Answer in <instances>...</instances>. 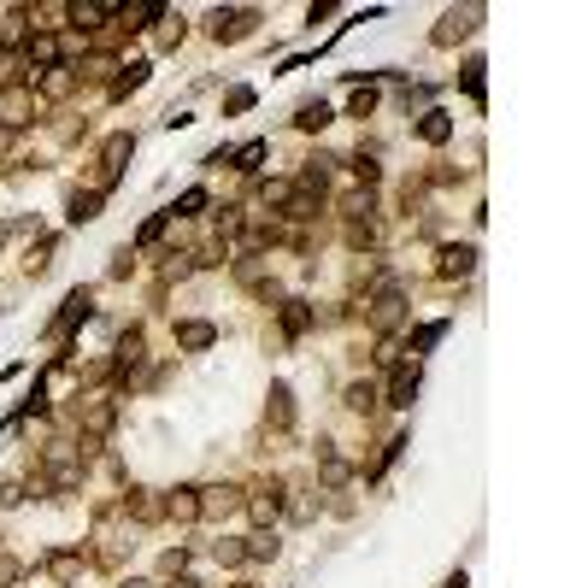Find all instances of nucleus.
Instances as JSON below:
<instances>
[{
  "mask_svg": "<svg viewBox=\"0 0 588 588\" xmlns=\"http://www.w3.org/2000/svg\"><path fill=\"white\" fill-rule=\"evenodd\" d=\"M171 336H177V348L206 353L212 341H218V323H206V318H177V323H171Z\"/></svg>",
  "mask_w": 588,
  "mask_h": 588,
  "instance_id": "obj_12",
  "label": "nucleus"
},
{
  "mask_svg": "<svg viewBox=\"0 0 588 588\" xmlns=\"http://www.w3.org/2000/svg\"><path fill=\"white\" fill-rule=\"evenodd\" d=\"M88 318H95V289H71L65 307H59V318L47 323V330H54L59 341H71V336H77V323H88Z\"/></svg>",
  "mask_w": 588,
  "mask_h": 588,
  "instance_id": "obj_6",
  "label": "nucleus"
},
{
  "mask_svg": "<svg viewBox=\"0 0 588 588\" xmlns=\"http://www.w3.org/2000/svg\"><path fill=\"white\" fill-rule=\"evenodd\" d=\"M348 241L353 248H371V241H377V224H371V218H365V224H348Z\"/></svg>",
  "mask_w": 588,
  "mask_h": 588,
  "instance_id": "obj_46",
  "label": "nucleus"
},
{
  "mask_svg": "<svg viewBox=\"0 0 588 588\" xmlns=\"http://www.w3.org/2000/svg\"><path fill=\"white\" fill-rule=\"evenodd\" d=\"M476 29H483V6H448L441 24L430 29V42L435 47H459V42H471Z\"/></svg>",
  "mask_w": 588,
  "mask_h": 588,
  "instance_id": "obj_2",
  "label": "nucleus"
},
{
  "mask_svg": "<svg viewBox=\"0 0 588 588\" xmlns=\"http://www.w3.org/2000/svg\"><path fill=\"white\" fill-rule=\"evenodd\" d=\"M236 588H253V583H236Z\"/></svg>",
  "mask_w": 588,
  "mask_h": 588,
  "instance_id": "obj_54",
  "label": "nucleus"
},
{
  "mask_svg": "<svg viewBox=\"0 0 588 588\" xmlns=\"http://www.w3.org/2000/svg\"><path fill=\"white\" fill-rule=\"evenodd\" d=\"M212 559L230 565V571H236V565H248V547H241V535H224V542L212 547Z\"/></svg>",
  "mask_w": 588,
  "mask_h": 588,
  "instance_id": "obj_36",
  "label": "nucleus"
},
{
  "mask_svg": "<svg viewBox=\"0 0 588 588\" xmlns=\"http://www.w3.org/2000/svg\"><path fill=\"white\" fill-rule=\"evenodd\" d=\"M253 100H259V95H253V88H230V100H224V113H248Z\"/></svg>",
  "mask_w": 588,
  "mask_h": 588,
  "instance_id": "obj_47",
  "label": "nucleus"
},
{
  "mask_svg": "<svg viewBox=\"0 0 588 588\" xmlns=\"http://www.w3.org/2000/svg\"><path fill=\"white\" fill-rule=\"evenodd\" d=\"M353 177H359V189H377V177H382V165L371 154H353Z\"/></svg>",
  "mask_w": 588,
  "mask_h": 588,
  "instance_id": "obj_39",
  "label": "nucleus"
},
{
  "mask_svg": "<svg viewBox=\"0 0 588 588\" xmlns=\"http://www.w3.org/2000/svg\"><path fill=\"white\" fill-rule=\"evenodd\" d=\"M206 182H195V189H182L177 195V206H171V218H200V212H206Z\"/></svg>",
  "mask_w": 588,
  "mask_h": 588,
  "instance_id": "obj_30",
  "label": "nucleus"
},
{
  "mask_svg": "<svg viewBox=\"0 0 588 588\" xmlns=\"http://www.w3.org/2000/svg\"><path fill=\"white\" fill-rule=\"evenodd\" d=\"M165 518L200 524V494H195V489H165Z\"/></svg>",
  "mask_w": 588,
  "mask_h": 588,
  "instance_id": "obj_18",
  "label": "nucleus"
},
{
  "mask_svg": "<svg viewBox=\"0 0 588 588\" xmlns=\"http://www.w3.org/2000/svg\"><path fill=\"white\" fill-rule=\"evenodd\" d=\"M124 512H130V518H141V524H154V518H165V500H159L154 489H130L124 494Z\"/></svg>",
  "mask_w": 588,
  "mask_h": 588,
  "instance_id": "obj_20",
  "label": "nucleus"
},
{
  "mask_svg": "<svg viewBox=\"0 0 588 588\" xmlns=\"http://www.w3.org/2000/svg\"><path fill=\"white\" fill-rule=\"evenodd\" d=\"M253 24H259V6H218V13L206 18V29H212V42H218V47L253 36Z\"/></svg>",
  "mask_w": 588,
  "mask_h": 588,
  "instance_id": "obj_4",
  "label": "nucleus"
},
{
  "mask_svg": "<svg viewBox=\"0 0 588 588\" xmlns=\"http://www.w3.org/2000/svg\"><path fill=\"white\" fill-rule=\"evenodd\" d=\"M371 113H377V88L365 83V88H359V95H353V106H348V118H371Z\"/></svg>",
  "mask_w": 588,
  "mask_h": 588,
  "instance_id": "obj_44",
  "label": "nucleus"
},
{
  "mask_svg": "<svg viewBox=\"0 0 588 588\" xmlns=\"http://www.w3.org/2000/svg\"><path fill=\"white\" fill-rule=\"evenodd\" d=\"M42 483L54 494H77L83 489V448L77 441H47L42 448Z\"/></svg>",
  "mask_w": 588,
  "mask_h": 588,
  "instance_id": "obj_1",
  "label": "nucleus"
},
{
  "mask_svg": "<svg viewBox=\"0 0 588 588\" xmlns=\"http://www.w3.org/2000/svg\"><path fill=\"white\" fill-rule=\"evenodd\" d=\"M418 389H424V371H418L412 359H400V365H394V382H389V407L407 412L412 400H418Z\"/></svg>",
  "mask_w": 588,
  "mask_h": 588,
  "instance_id": "obj_9",
  "label": "nucleus"
},
{
  "mask_svg": "<svg viewBox=\"0 0 588 588\" xmlns=\"http://www.w3.org/2000/svg\"><path fill=\"white\" fill-rule=\"evenodd\" d=\"M441 588H471V576H465V571H453V576H448Z\"/></svg>",
  "mask_w": 588,
  "mask_h": 588,
  "instance_id": "obj_50",
  "label": "nucleus"
},
{
  "mask_svg": "<svg viewBox=\"0 0 588 588\" xmlns=\"http://www.w3.org/2000/svg\"><path fill=\"white\" fill-rule=\"evenodd\" d=\"M265 418H271V430H294V394H289V382H271Z\"/></svg>",
  "mask_w": 588,
  "mask_h": 588,
  "instance_id": "obj_23",
  "label": "nucleus"
},
{
  "mask_svg": "<svg viewBox=\"0 0 588 588\" xmlns=\"http://www.w3.org/2000/svg\"><path fill=\"white\" fill-rule=\"evenodd\" d=\"M113 71H124V65H118V59H106V54H95V59H83V65H77V83H106V88H113Z\"/></svg>",
  "mask_w": 588,
  "mask_h": 588,
  "instance_id": "obj_26",
  "label": "nucleus"
},
{
  "mask_svg": "<svg viewBox=\"0 0 588 588\" xmlns=\"http://www.w3.org/2000/svg\"><path fill=\"white\" fill-rule=\"evenodd\" d=\"M200 494V518H230L241 506V489L236 483H206V489H195Z\"/></svg>",
  "mask_w": 588,
  "mask_h": 588,
  "instance_id": "obj_11",
  "label": "nucleus"
},
{
  "mask_svg": "<svg viewBox=\"0 0 588 588\" xmlns=\"http://www.w3.org/2000/svg\"><path fill=\"white\" fill-rule=\"evenodd\" d=\"M241 547H248V565H271V559H277V553H282L277 530H253V535H248V542H241Z\"/></svg>",
  "mask_w": 588,
  "mask_h": 588,
  "instance_id": "obj_24",
  "label": "nucleus"
},
{
  "mask_svg": "<svg viewBox=\"0 0 588 588\" xmlns=\"http://www.w3.org/2000/svg\"><path fill=\"white\" fill-rule=\"evenodd\" d=\"M330 13H336V0H312V6H307V24H318V18H330Z\"/></svg>",
  "mask_w": 588,
  "mask_h": 588,
  "instance_id": "obj_49",
  "label": "nucleus"
},
{
  "mask_svg": "<svg viewBox=\"0 0 588 588\" xmlns=\"http://www.w3.org/2000/svg\"><path fill=\"white\" fill-rule=\"evenodd\" d=\"M118 588H154V583H147V576H124V583H118Z\"/></svg>",
  "mask_w": 588,
  "mask_h": 588,
  "instance_id": "obj_52",
  "label": "nucleus"
},
{
  "mask_svg": "<svg viewBox=\"0 0 588 588\" xmlns=\"http://www.w3.org/2000/svg\"><path fill=\"white\" fill-rule=\"evenodd\" d=\"M318 494H312V489H300V494H294V500H282V512H289V518L294 524H312V518H318Z\"/></svg>",
  "mask_w": 588,
  "mask_h": 588,
  "instance_id": "obj_33",
  "label": "nucleus"
},
{
  "mask_svg": "<svg viewBox=\"0 0 588 588\" xmlns=\"http://www.w3.org/2000/svg\"><path fill=\"white\" fill-rule=\"evenodd\" d=\"M289 195H294V177H277V182H259V200H265V206H289Z\"/></svg>",
  "mask_w": 588,
  "mask_h": 588,
  "instance_id": "obj_38",
  "label": "nucleus"
},
{
  "mask_svg": "<svg viewBox=\"0 0 588 588\" xmlns=\"http://www.w3.org/2000/svg\"><path fill=\"white\" fill-rule=\"evenodd\" d=\"M341 212H348L353 224H365V218L377 212V195H371V189H353V195H341Z\"/></svg>",
  "mask_w": 588,
  "mask_h": 588,
  "instance_id": "obj_34",
  "label": "nucleus"
},
{
  "mask_svg": "<svg viewBox=\"0 0 588 588\" xmlns=\"http://www.w3.org/2000/svg\"><path fill=\"white\" fill-rule=\"evenodd\" d=\"M165 224H171V212H154V218H147V224L136 230V248H154V241H159V230H165Z\"/></svg>",
  "mask_w": 588,
  "mask_h": 588,
  "instance_id": "obj_41",
  "label": "nucleus"
},
{
  "mask_svg": "<svg viewBox=\"0 0 588 588\" xmlns=\"http://www.w3.org/2000/svg\"><path fill=\"white\" fill-rule=\"evenodd\" d=\"M147 365V341H141V330H124L118 336V348H113V371H118V382H130Z\"/></svg>",
  "mask_w": 588,
  "mask_h": 588,
  "instance_id": "obj_7",
  "label": "nucleus"
},
{
  "mask_svg": "<svg viewBox=\"0 0 588 588\" xmlns=\"http://www.w3.org/2000/svg\"><path fill=\"white\" fill-rule=\"evenodd\" d=\"M118 18H130L124 29H154L159 18H171V13H165V6H159V0H141V6H130V13H118Z\"/></svg>",
  "mask_w": 588,
  "mask_h": 588,
  "instance_id": "obj_32",
  "label": "nucleus"
},
{
  "mask_svg": "<svg viewBox=\"0 0 588 588\" xmlns=\"http://www.w3.org/2000/svg\"><path fill=\"white\" fill-rule=\"evenodd\" d=\"M441 336H448V318H435V323H424V330H412V336H407V348H400V353H430Z\"/></svg>",
  "mask_w": 588,
  "mask_h": 588,
  "instance_id": "obj_31",
  "label": "nucleus"
},
{
  "mask_svg": "<svg viewBox=\"0 0 588 588\" xmlns=\"http://www.w3.org/2000/svg\"><path fill=\"white\" fill-rule=\"evenodd\" d=\"M282 500H289V489H282L277 476H271V483H259V489L248 494V518L259 524V530H277V518H282Z\"/></svg>",
  "mask_w": 588,
  "mask_h": 588,
  "instance_id": "obj_5",
  "label": "nucleus"
},
{
  "mask_svg": "<svg viewBox=\"0 0 588 588\" xmlns=\"http://www.w3.org/2000/svg\"><path fill=\"white\" fill-rule=\"evenodd\" d=\"M113 424H118V400H83V459H88V448H95L100 435H113Z\"/></svg>",
  "mask_w": 588,
  "mask_h": 588,
  "instance_id": "obj_8",
  "label": "nucleus"
},
{
  "mask_svg": "<svg viewBox=\"0 0 588 588\" xmlns=\"http://www.w3.org/2000/svg\"><path fill=\"white\" fill-rule=\"evenodd\" d=\"M24 71H29V65H24V54H18V47L6 42V47H0V88H13L18 77H24Z\"/></svg>",
  "mask_w": 588,
  "mask_h": 588,
  "instance_id": "obj_35",
  "label": "nucleus"
},
{
  "mask_svg": "<svg viewBox=\"0 0 588 588\" xmlns=\"http://www.w3.org/2000/svg\"><path fill=\"white\" fill-rule=\"evenodd\" d=\"M277 323H282V336H289V341H300L312 330V307H307V300H282Z\"/></svg>",
  "mask_w": 588,
  "mask_h": 588,
  "instance_id": "obj_21",
  "label": "nucleus"
},
{
  "mask_svg": "<svg viewBox=\"0 0 588 588\" xmlns=\"http://www.w3.org/2000/svg\"><path fill=\"white\" fill-rule=\"evenodd\" d=\"M130 265H136V248H118V253H113V265H106V277L124 282V277H130Z\"/></svg>",
  "mask_w": 588,
  "mask_h": 588,
  "instance_id": "obj_45",
  "label": "nucleus"
},
{
  "mask_svg": "<svg viewBox=\"0 0 588 588\" xmlns=\"http://www.w3.org/2000/svg\"><path fill=\"white\" fill-rule=\"evenodd\" d=\"M330 118H336V113H330V100H300V113H294V130H307V136H312V130H323Z\"/></svg>",
  "mask_w": 588,
  "mask_h": 588,
  "instance_id": "obj_29",
  "label": "nucleus"
},
{
  "mask_svg": "<svg viewBox=\"0 0 588 588\" xmlns=\"http://www.w3.org/2000/svg\"><path fill=\"white\" fill-rule=\"evenodd\" d=\"M83 565H88L83 547H54V553L42 559V571L54 576V583H77V576H83Z\"/></svg>",
  "mask_w": 588,
  "mask_h": 588,
  "instance_id": "obj_13",
  "label": "nucleus"
},
{
  "mask_svg": "<svg viewBox=\"0 0 588 588\" xmlns=\"http://www.w3.org/2000/svg\"><path fill=\"white\" fill-rule=\"evenodd\" d=\"M265 154H271V141H265V136H253V141H241L236 154H230V171H241V177H253V171L265 165Z\"/></svg>",
  "mask_w": 588,
  "mask_h": 588,
  "instance_id": "obj_19",
  "label": "nucleus"
},
{
  "mask_svg": "<svg viewBox=\"0 0 588 588\" xmlns=\"http://www.w3.org/2000/svg\"><path fill=\"white\" fill-rule=\"evenodd\" d=\"M29 88H42L47 100H65L77 88V65H54V71H29Z\"/></svg>",
  "mask_w": 588,
  "mask_h": 588,
  "instance_id": "obj_15",
  "label": "nucleus"
},
{
  "mask_svg": "<svg viewBox=\"0 0 588 588\" xmlns=\"http://www.w3.org/2000/svg\"><path fill=\"white\" fill-rule=\"evenodd\" d=\"M241 224H248V218H241V206H218V236L236 241V236H241Z\"/></svg>",
  "mask_w": 588,
  "mask_h": 588,
  "instance_id": "obj_42",
  "label": "nucleus"
},
{
  "mask_svg": "<svg viewBox=\"0 0 588 588\" xmlns=\"http://www.w3.org/2000/svg\"><path fill=\"white\" fill-rule=\"evenodd\" d=\"M418 136L430 141V147H441V141L453 136V118L441 113V106H430V113H418Z\"/></svg>",
  "mask_w": 588,
  "mask_h": 588,
  "instance_id": "obj_25",
  "label": "nucleus"
},
{
  "mask_svg": "<svg viewBox=\"0 0 588 588\" xmlns=\"http://www.w3.org/2000/svg\"><path fill=\"white\" fill-rule=\"evenodd\" d=\"M54 248H59V236H36V241H29V253H24V271H29V277H42V271L54 265Z\"/></svg>",
  "mask_w": 588,
  "mask_h": 588,
  "instance_id": "obj_27",
  "label": "nucleus"
},
{
  "mask_svg": "<svg viewBox=\"0 0 588 588\" xmlns=\"http://www.w3.org/2000/svg\"><path fill=\"white\" fill-rule=\"evenodd\" d=\"M6 236H13V230H6V224H0V248H6Z\"/></svg>",
  "mask_w": 588,
  "mask_h": 588,
  "instance_id": "obj_53",
  "label": "nucleus"
},
{
  "mask_svg": "<svg viewBox=\"0 0 588 588\" xmlns=\"http://www.w3.org/2000/svg\"><path fill=\"white\" fill-rule=\"evenodd\" d=\"M341 400H348V412H365V418H371V412H377V400H382V389H377V382H348V394H341Z\"/></svg>",
  "mask_w": 588,
  "mask_h": 588,
  "instance_id": "obj_28",
  "label": "nucleus"
},
{
  "mask_svg": "<svg viewBox=\"0 0 588 588\" xmlns=\"http://www.w3.org/2000/svg\"><path fill=\"white\" fill-rule=\"evenodd\" d=\"M147 71H154L147 59H130V65H124V71L113 77V88H106V100H124V95H136V88L147 83Z\"/></svg>",
  "mask_w": 588,
  "mask_h": 588,
  "instance_id": "obj_22",
  "label": "nucleus"
},
{
  "mask_svg": "<svg viewBox=\"0 0 588 588\" xmlns=\"http://www.w3.org/2000/svg\"><path fill=\"white\" fill-rule=\"evenodd\" d=\"M100 206H106V195H100V189H71L65 218H71V224H95V218H100Z\"/></svg>",
  "mask_w": 588,
  "mask_h": 588,
  "instance_id": "obj_16",
  "label": "nucleus"
},
{
  "mask_svg": "<svg viewBox=\"0 0 588 588\" xmlns=\"http://www.w3.org/2000/svg\"><path fill=\"white\" fill-rule=\"evenodd\" d=\"M318 476H323V489H341L353 476V465L336 453V441H318Z\"/></svg>",
  "mask_w": 588,
  "mask_h": 588,
  "instance_id": "obj_17",
  "label": "nucleus"
},
{
  "mask_svg": "<svg viewBox=\"0 0 588 588\" xmlns=\"http://www.w3.org/2000/svg\"><path fill=\"white\" fill-rule=\"evenodd\" d=\"M400 106H407V113H424V106H430V88H407V95H400Z\"/></svg>",
  "mask_w": 588,
  "mask_h": 588,
  "instance_id": "obj_48",
  "label": "nucleus"
},
{
  "mask_svg": "<svg viewBox=\"0 0 588 588\" xmlns=\"http://www.w3.org/2000/svg\"><path fill=\"white\" fill-rule=\"evenodd\" d=\"M24 583V559L18 553H0V588H18Z\"/></svg>",
  "mask_w": 588,
  "mask_h": 588,
  "instance_id": "obj_40",
  "label": "nucleus"
},
{
  "mask_svg": "<svg viewBox=\"0 0 588 588\" xmlns=\"http://www.w3.org/2000/svg\"><path fill=\"white\" fill-rule=\"evenodd\" d=\"M130 154H136V130H118V136H106V147H100V195H113L118 177H124Z\"/></svg>",
  "mask_w": 588,
  "mask_h": 588,
  "instance_id": "obj_3",
  "label": "nucleus"
},
{
  "mask_svg": "<svg viewBox=\"0 0 588 588\" xmlns=\"http://www.w3.org/2000/svg\"><path fill=\"white\" fill-rule=\"evenodd\" d=\"M471 271H476V248H471V241H448V248H441V253H435V277H471Z\"/></svg>",
  "mask_w": 588,
  "mask_h": 588,
  "instance_id": "obj_10",
  "label": "nucleus"
},
{
  "mask_svg": "<svg viewBox=\"0 0 588 588\" xmlns=\"http://www.w3.org/2000/svg\"><path fill=\"white\" fill-rule=\"evenodd\" d=\"M159 571H165V576H189V547H165Z\"/></svg>",
  "mask_w": 588,
  "mask_h": 588,
  "instance_id": "obj_43",
  "label": "nucleus"
},
{
  "mask_svg": "<svg viewBox=\"0 0 588 588\" xmlns=\"http://www.w3.org/2000/svg\"><path fill=\"white\" fill-rule=\"evenodd\" d=\"M165 588H200V583H195V576H171Z\"/></svg>",
  "mask_w": 588,
  "mask_h": 588,
  "instance_id": "obj_51",
  "label": "nucleus"
},
{
  "mask_svg": "<svg viewBox=\"0 0 588 588\" xmlns=\"http://www.w3.org/2000/svg\"><path fill=\"white\" fill-rule=\"evenodd\" d=\"M483 71H489V65H483V59H465V71H459V83H465V95H471L476 100V106H483Z\"/></svg>",
  "mask_w": 588,
  "mask_h": 588,
  "instance_id": "obj_37",
  "label": "nucleus"
},
{
  "mask_svg": "<svg viewBox=\"0 0 588 588\" xmlns=\"http://www.w3.org/2000/svg\"><path fill=\"white\" fill-rule=\"evenodd\" d=\"M118 13H124V6H113V0H71V6H65V18L77 29H100L106 18H118Z\"/></svg>",
  "mask_w": 588,
  "mask_h": 588,
  "instance_id": "obj_14",
  "label": "nucleus"
}]
</instances>
